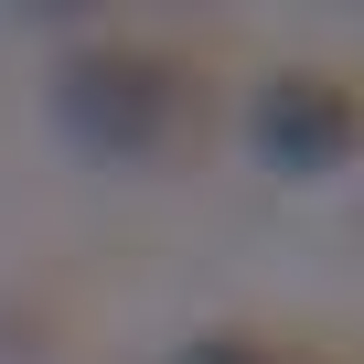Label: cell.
Listing matches in <instances>:
<instances>
[{
  "mask_svg": "<svg viewBox=\"0 0 364 364\" xmlns=\"http://www.w3.org/2000/svg\"><path fill=\"white\" fill-rule=\"evenodd\" d=\"M54 118L97 161H161L193 129V65L161 43H86L54 65Z\"/></svg>",
  "mask_w": 364,
  "mask_h": 364,
  "instance_id": "6da1fadb",
  "label": "cell"
},
{
  "mask_svg": "<svg viewBox=\"0 0 364 364\" xmlns=\"http://www.w3.org/2000/svg\"><path fill=\"white\" fill-rule=\"evenodd\" d=\"M247 129H257V150H268L279 171L311 182V171H332V161L364 150V86L332 75V65H279V75L257 86Z\"/></svg>",
  "mask_w": 364,
  "mask_h": 364,
  "instance_id": "7a4b0ae2",
  "label": "cell"
},
{
  "mask_svg": "<svg viewBox=\"0 0 364 364\" xmlns=\"http://www.w3.org/2000/svg\"><path fill=\"white\" fill-rule=\"evenodd\" d=\"M171 364H321V353H289L268 332H204V343H182Z\"/></svg>",
  "mask_w": 364,
  "mask_h": 364,
  "instance_id": "3957f363",
  "label": "cell"
}]
</instances>
